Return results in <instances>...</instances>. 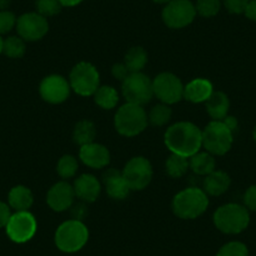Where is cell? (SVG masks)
<instances>
[{"mask_svg": "<svg viewBox=\"0 0 256 256\" xmlns=\"http://www.w3.org/2000/svg\"><path fill=\"white\" fill-rule=\"evenodd\" d=\"M164 140L171 154L190 158L202 147V131L195 123L181 120L167 128Z\"/></svg>", "mask_w": 256, "mask_h": 256, "instance_id": "1", "label": "cell"}, {"mask_svg": "<svg viewBox=\"0 0 256 256\" xmlns=\"http://www.w3.org/2000/svg\"><path fill=\"white\" fill-rule=\"evenodd\" d=\"M208 195L198 187H187L176 194L172 200V210L182 220H194L206 212Z\"/></svg>", "mask_w": 256, "mask_h": 256, "instance_id": "2", "label": "cell"}, {"mask_svg": "<svg viewBox=\"0 0 256 256\" xmlns=\"http://www.w3.org/2000/svg\"><path fill=\"white\" fill-rule=\"evenodd\" d=\"M148 114L142 106L126 102L114 114L116 131L124 137H134L146 130Z\"/></svg>", "mask_w": 256, "mask_h": 256, "instance_id": "3", "label": "cell"}, {"mask_svg": "<svg viewBox=\"0 0 256 256\" xmlns=\"http://www.w3.org/2000/svg\"><path fill=\"white\" fill-rule=\"evenodd\" d=\"M90 231L83 221L72 220L64 221L58 226L54 234V242L56 246L63 252L73 254L82 250L88 242Z\"/></svg>", "mask_w": 256, "mask_h": 256, "instance_id": "4", "label": "cell"}, {"mask_svg": "<svg viewBox=\"0 0 256 256\" xmlns=\"http://www.w3.org/2000/svg\"><path fill=\"white\" fill-rule=\"evenodd\" d=\"M212 218L216 228L228 235L242 232L250 222L248 210L238 204H225L220 206Z\"/></svg>", "mask_w": 256, "mask_h": 256, "instance_id": "5", "label": "cell"}, {"mask_svg": "<svg viewBox=\"0 0 256 256\" xmlns=\"http://www.w3.org/2000/svg\"><path fill=\"white\" fill-rule=\"evenodd\" d=\"M234 132L222 120H211L202 130V147L212 156H224L230 151Z\"/></svg>", "mask_w": 256, "mask_h": 256, "instance_id": "6", "label": "cell"}, {"mask_svg": "<svg viewBox=\"0 0 256 256\" xmlns=\"http://www.w3.org/2000/svg\"><path fill=\"white\" fill-rule=\"evenodd\" d=\"M70 84L72 90L82 97H90L100 88V72L93 64L80 62L72 68L70 74Z\"/></svg>", "mask_w": 256, "mask_h": 256, "instance_id": "7", "label": "cell"}, {"mask_svg": "<svg viewBox=\"0 0 256 256\" xmlns=\"http://www.w3.org/2000/svg\"><path fill=\"white\" fill-rule=\"evenodd\" d=\"M122 94L128 103L144 107L154 97L152 80L144 73H131L122 82Z\"/></svg>", "mask_w": 256, "mask_h": 256, "instance_id": "8", "label": "cell"}, {"mask_svg": "<svg viewBox=\"0 0 256 256\" xmlns=\"http://www.w3.org/2000/svg\"><path fill=\"white\" fill-rule=\"evenodd\" d=\"M152 88L154 97L164 104H176L184 98V86L174 73H160L152 80Z\"/></svg>", "mask_w": 256, "mask_h": 256, "instance_id": "9", "label": "cell"}, {"mask_svg": "<svg viewBox=\"0 0 256 256\" xmlns=\"http://www.w3.org/2000/svg\"><path fill=\"white\" fill-rule=\"evenodd\" d=\"M38 228V222L34 215L29 211H16L12 214L6 231L13 242L24 244L34 238Z\"/></svg>", "mask_w": 256, "mask_h": 256, "instance_id": "10", "label": "cell"}, {"mask_svg": "<svg viewBox=\"0 0 256 256\" xmlns=\"http://www.w3.org/2000/svg\"><path fill=\"white\" fill-rule=\"evenodd\" d=\"M195 4L190 0H172L162 10V20L168 28L182 29L195 20Z\"/></svg>", "mask_w": 256, "mask_h": 256, "instance_id": "11", "label": "cell"}, {"mask_svg": "<svg viewBox=\"0 0 256 256\" xmlns=\"http://www.w3.org/2000/svg\"><path fill=\"white\" fill-rule=\"evenodd\" d=\"M122 174L132 191H141L151 184L154 168L146 157L137 156L126 164Z\"/></svg>", "mask_w": 256, "mask_h": 256, "instance_id": "12", "label": "cell"}, {"mask_svg": "<svg viewBox=\"0 0 256 256\" xmlns=\"http://www.w3.org/2000/svg\"><path fill=\"white\" fill-rule=\"evenodd\" d=\"M16 32L18 36L26 42L40 40L49 30L46 18L39 13H26L16 19Z\"/></svg>", "mask_w": 256, "mask_h": 256, "instance_id": "13", "label": "cell"}, {"mask_svg": "<svg viewBox=\"0 0 256 256\" xmlns=\"http://www.w3.org/2000/svg\"><path fill=\"white\" fill-rule=\"evenodd\" d=\"M70 80L59 74H50L43 78L39 86L40 97L50 104H60L70 96Z\"/></svg>", "mask_w": 256, "mask_h": 256, "instance_id": "14", "label": "cell"}, {"mask_svg": "<svg viewBox=\"0 0 256 256\" xmlns=\"http://www.w3.org/2000/svg\"><path fill=\"white\" fill-rule=\"evenodd\" d=\"M74 188L67 181H59L49 188L46 194V204L56 212H63L73 206L74 202Z\"/></svg>", "mask_w": 256, "mask_h": 256, "instance_id": "15", "label": "cell"}, {"mask_svg": "<svg viewBox=\"0 0 256 256\" xmlns=\"http://www.w3.org/2000/svg\"><path fill=\"white\" fill-rule=\"evenodd\" d=\"M80 160L90 168L100 170L108 166L110 161V154L106 146L100 144H84L80 148Z\"/></svg>", "mask_w": 256, "mask_h": 256, "instance_id": "16", "label": "cell"}, {"mask_svg": "<svg viewBox=\"0 0 256 256\" xmlns=\"http://www.w3.org/2000/svg\"><path fill=\"white\" fill-rule=\"evenodd\" d=\"M74 194L82 202H94L100 195L102 184L96 176L90 174H80L73 184Z\"/></svg>", "mask_w": 256, "mask_h": 256, "instance_id": "17", "label": "cell"}, {"mask_svg": "<svg viewBox=\"0 0 256 256\" xmlns=\"http://www.w3.org/2000/svg\"><path fill=\"white\" fill-rule=\"evenodd\" d=\"M103 184L106 192L113 200H124L132 191L127 181L123 177L122 172L116 168H110L103 174Z\"/></svg>", "mask_w": 256, "mask_h": 256, "instance_id": "18", "label": "cell"}, {"mask_svg": "<svg viewBox=\"0 0 256 256\" xmlns=\"http://www.w3.org/2000/svg\"><path fill=\"white\" fill-rule=\"evenodd\" d=\"M212 93V83L205 78H195L184 88V98L192 103H205Z\"/></svg>", "mask_w": 256, "mask_h": 256, "instance_id": "19", "label": "cell"}, {"mask_svg": "<svg viewBox=\"0 0 256 256\" xmlns=\"http://www.w3.org/2000/svg\"><path fill=\"white\" fill-rule=\"evenodd\" d=\"M231 184V178L225 171L215 170L208 176H205L202 182L204 191L210 196H221L228 190Z\"/></svg>", "mask_w": 256, "mask_h": 256, "instance_id": "20", "label": "cell"}, {"mask_svg": "<svg viewBox=\"0 0 256 256\" xmlns=\"http://www.w3.org/2000/svg\"><path fill=\"white\" fill-rule=\"evenodd\" d=\"M34 202L33 192L23 184L14 186L8 194V205L16 211H29Z\"/></svg>", "mask_w": 256, "mask_h": 256, "instance_id": "21", "label": "cell"}, {"mask_svg": "<svg viewBox=\"0 0 256 256\" xmlns=\"http://www.w3.org/2000/svg\"><path fill=\"white\" fill-rule=\"evenodd\" d=\"M206 110L212 120H222L226 116H228V108H230V100L224 92H216L211 94L205 102Z\"/></svg>", "mask_w": 256, "mask_h": 256, "instance_id": "22", "label": "cell"}, {"mask_svg": "<svg viewBox=\"0 0 256 256\" xmlns=\"http://www.w3.org/2000/svg\"><path fill=\"white\" fill-rule=\"evenodd\" d=\"M190 168L198 176H208L212 171H215L216 161L215 157L206 152H198L192 157H190Z\"/></svg>", "mask_w": 256, "mask_h": 256, "instance_id": "23", "label": "cell"}, {"mask_svg": "<svg viewBox=\"0 0 256 256\" xmlns=\"http://www.w3.org/2000/svg\"><path fill=\"white\" fill-rule=\"evenodd\" d=\"M147 60H148V56L142 46H132L126 53L123 63L130 70V73H138L142 72L144 68L146 67Z\"/></svg>", "mask_w": 256, "mask_h": 256, "instance_id": "24", "label": "cell"}, {"mask_svg": "<svg viewBox=\"0 0 256 256\" xmlns=\"http://www.w3.org/2000/svg\"><path fill=\"white\" fill-rule=\"evenodd\" d=\"M96 134H97V130L92 120H82L74 126L73 130V141L77 144L78 146H84V144H92L94 142Z\"/></svg>", "mask_w": 256, "mask_h": 256, "instance_id": "25", "label": "cell"}, {"mask_svg": "<svg viewBox=\"0 0 256 256\" xmlns=\"http://www.w3.org/2000/svg\"><path fill=\"white\" fill-rule=\"evenodd\" d=\"M93 100L98 107L108 110L117 107L118 102H120V94L110 86H100V88L93 94Z\"/></svg>", "mask_w": 256, "mask_h": 256, "instance_id": "26", "label": "cell"}, {"mask_svg": "<svg viewBox=\"0 0 256 256\" xmlns=\"http://www.w3.org/2000/svg\"><path fill=\"white\" fill-rule=\"evenodd\" d=\"M190 168L188 158L178 156V154H171V156L167 157L166 164H164V170L166 174L172 178H181L186 174Z\"/></svg>", "mask_w": 256, "mask_h": 256, "instance_id": "27", "label": "cell"}, {"mask_svg": "<svg viewBox=\"0 0 256 256\" xmlns=\"http://www.w3.org/2000/svg\"><path fill=\"white\" fill-rule=\"evenodd\" d=\"M3 53L12 59L22 58L26 54V40L19 36H12L3 39Z\"/></svg>", "mask_w": 256, "mask_h": 256, "instance_id": "28", "label": "cell"}, {"mask_svg": "<svg viewBox=\"0 0 256 256\" xmlns=\"http://www.w3.org/2000/svg\"><path fill=\"white\" fill-rule=\"evenodd\" d=\"M78 171V161L72 154H64L59 158L56 164V172L59 176L67 181V180L73 178Z\"/></svg>", "mask_w": 256, "mask_h": 256, "instance_id": "29", "label": "cell"}, {"mask_svg": "<svg viewBox=\"0 0 256 256\" xmlns=\"http://www.w3.org/2000/svg\"><path fill=\"white\" fill-rule=\"evenodd\" d=\"M172 118V110L168 104L160 103L152 107V110L148 113V122L156 127H162L167 124Z\"/></svg>", "mask_w": 256, "mask_h": 256, "instance_id": "30", "label": "cell"}, {"mask_svg": "<svg viewBox=\"0 0 256 256\" xmlns=\"http://www.w3.org/2000/svg\"><path fill=\"white\" fill-rule=\"evenodd\" d=\"M195 8L198 16L204 18H212L220 12L221 0H198Z\"/></svg>", "mask_w": 256, "mask_h": 256, "instance_id": "31", "label": "cell"}, {"mask_svg": "<svg viewBox=\"0 0 256 256\" xmlns=\"http://www.w3.org/2000/svg\"><path fill=\"white\" fill-rule=\"evenodd\" d=\"M36 13L43 16L44 18H50L60 13L63 6L59 0H36Z\"/></svg>", "mask_w": 256, "mask_h": 256, "instance_id": "32", "label": "cell"}, {"mask_svg": "<svg viewBox=\"0 0 256 256\" xmlns=\"http://www.w3.org/2000/svg\"><path fill=\"white\" fill-rule=\"evenodd\" d=\"M216 256H248V250L245 244L240 241H231L221 246Z\"/></svg>", "mask_w": 256, "mask_h": 256, "instance_id": "33", "label": "cell"}, {"mask_svg": "<svg viewBox=\"0 0 256 256\" xmlns=\"http://www.w3.org/2000/svg\"><path fill=\"white\" fill-rule=\"evenodd\" d=\"M16 26V18L12 12L0 10V36L8 34Z\"/></svg>", "mask_w": 256, "mask_h": 256, "instance_id": "34", "label": "cell"}, {"mask_svg": "<svg viewBox=\"0 0 256 256\" xmlns=\"http://www.w3.org/2000/svg\"><path fill=\"white\" fill-rule=\"evenodd\" d=\"M248 2L250 0H224V6L230 13L241 14L244 13Z\"/></svg>", "mask_w": 256, "mask_h": 256, "instance_id": "35", "label": "cell"}, {"mask_svg": "<svg viewBox=\"0 0 256 256\" xmlns=\"http://www.w3.org/2000/svg\"><path fill=\"white\" fill-rule=\"evenodd\" d=\"M244 202L248 210L256 211V184L250 186L244 195Z\"/></svg>", "mask_w": 256, "mask_h": 256, "instance_id": "36", "label": "cell"}, {"mask_svg": "<svg viewBox=\"0 0 256 256\" xmlns=\"http://www.w3.org/2000/svg\"><path fill=\"white\" fill-rule=\"evenodd\" d=\"M112 74L116 80L123 82V80H124L128 76L131 74V73H130V70H127L124 63H116L112 67Z\"/></svg>", "mask_w": 256, "mask_h": 256, "instance_id": "37", "label": "cell"}, {"mask_svg": "<svg viewBox=\"0 0 256 256\" xmlns=\"http://www.w3.org/2000/svg\"><path fill=\"white\" fill-rule=\"evenodd\" d=\"M12 216V208L8 204L0 201V228H6Z\"/></svg>", "mask_w": 256, "mask_h": 256, "instance_id": "38", "label": "cell"}, {"mask_svg": "<svg viewBox=\"0 0 256 256\" xmlns=\"http://www.w3.org/2000/svg\"><path fill=\"white\" fill-rule=\"evenodd\" d=\"M244 14H245V16L248 19L256 22V0H250L248 2L245 10H244Z\"/></svg>", "mask_w": 256, "mask_h": 256, "instance_id": "39", "label": "cell"}, {"mask_svg": "<svg viewBox=\"0 0 256 256\" xmlns=\"http://www.w3.org/2000/svg\"><path fill=\"white\" fill-rule=\"evenodd\" d=\"M72 212H73V218H76V220H80V221H82V218L87 215V210H86V206L83 205V204L76 205L74 208H73Z\"/></svg>", "mask_w": 256, "mask_h": 256, "instance_id": "40", "label": "cell"}, {"mask_svg": "<svg viewBox=\"0 0 256 256\" xmlns=\"http://www.w3.org/2000/svg\"><path fill=\"white\" fill-rule=\"evenodd\" d=\"M222 122L225 123L228 128H230L234 134H235V131L238 130V120H236L235 117H232V116H226V117L222 120Z\"/></svg>", "mask_w": 256, "mask_h": 256, "instance_id": "41", "label": "cell"}, {"mask_svg": "<svg viewBox=\"0 0 256 256\" xmlns=\"http://www.w3.org/2000/svg\"><path fill=\"white\" fill-rule=\"evenodd\" d=\"M59 2H60V4L63 6L72 8V6H78V4L82 3L83 0H59Z\"/></svg>", "mask_w": 256, "mask_h": 256, "instance_id": "42", "label": "cell"}, {"mask_svg": "<svg viewBox=\"0 0 256 256\" xmlns=\"http://www.w3.org/2000/svg\"><path fill=\"white\" fill-rule=\"evenodd\" d=\"M10 4V0H0V10H6Z\"/></svg>", "mask_w": 256, "mask_h": 256, "instance_id": "43", "label": "cell"}, {"mask_svg": "<svg viewBox=\"0 0 256 256\" xmlns=\"http://www.w3.org/2000/svg\"><path fill=\"white\" fill-rule=\"evenodd\" d=\"M154 2L157 4H164V6H166L167 3H170V2H172V0H154Z\"/></svg>", "mask_w": 256, "mask_h": 256, "instance_id": "44", "label": "cell"}, {"mask_svg": "<svg viewBox=\"0 0 256 256\" xmlns=\"http://www.w3.org/2000/svg\"><path fill=\"white\" fill-rule=\"evenodd\" d=\"M3 53V38L0 36V54Z\"/></svg>", "mask_w": 256, "mask_h": 256, "instance_id": "45", "label": "cell"}, {"mask_svg": "<svg viewBox=\"0 0 256 256\" xmlns=\"http://www.w3.org/2000/svg\"><path fill=\"white\" fill-rule=\"evenodd\" d=\"M254 140H255V142H256V127H255V130H254Z\"/></svg>", "mask_w": 256, "mask_h": 256, "instance_id": "46", "label": "cell"}]
</instances>
